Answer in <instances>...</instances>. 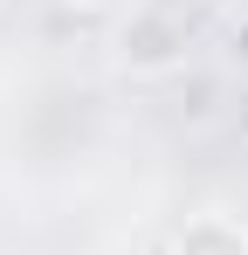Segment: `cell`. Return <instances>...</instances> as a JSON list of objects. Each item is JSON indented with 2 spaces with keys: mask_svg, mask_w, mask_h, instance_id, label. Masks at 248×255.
Instances as JSON below:
<instances>
[{
  "mask_svg": "<svg viewBox=\"0 0 248 255\" xmlns=\"http://www.w3.org/2000/svg\"><path fill=\"white\" fill-rule=\"evenodd\" d=\"M118 55L131 62V69H172L179 55H186V21L172 14V7H131V21H124V35H118Z\"/></svg>",
  "mask_w": 248,
  "mask_h": 255,
  "instance_id": "obj_1",
  "label": "cell"
},
{
  "mask_svg": "<svg viewBox=\"0 0 248 255\" xmlns=\"http://www.w3.org/2000/svg\"><path fill=\"white\" fill-rule=\"evenodd\" d=\"M172 255H248V228L235 214H193V221L179 228Z\"/></svg>",
  "mask_w": 248,
  "mask_h": 255,
  "instance_id": "obj_2",
  "label": "cell"
},
{
  "mask_svg": "<svg viewBox=\"0 0 248 255\" xmlns=\"http://www.w3.org/2000/svg\"><path fill=\"white\" fill-rule=\"evenodd\" d=\"M235 35H242V42H248V0H242V14H235Z\"/></svg>",
  "mask_w": 248,
  "mask_h": 255,
  "instance_id": "obj_3",
  "label": "cell"
},
{
  "mask_svg": "<svg viewBox=\"0 0 248 255\" xmlns=\"http://www.w3.org/2000/svg\"><path fill=\"white\" fill-rule=\"evenodd\" d=\"M69 7H111V0H69Z\"/></svg>",
  "mask_w": 248,
  "mask_h": 255,
  "instance_id": "obj_4",
  "label": "cell"
}]
</instances>
